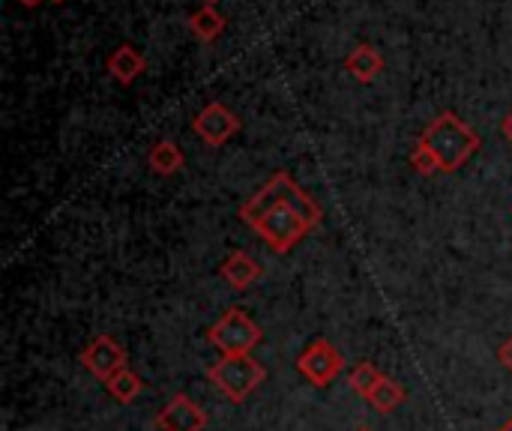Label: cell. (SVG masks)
<instances>
[{
    "mask_svg": "<svg viewBox=\"0 0 512 431\" xmlns=\"http://www.w3.org/2000/svg\"><path fill=\"white\" fill-rule=\"evenodd\" d=\"M156 429L159 431H204L207 429V414L198 402H192L186 393H177L168 399V405L156 414Z\"/></svg>",
    "mask_w": 512,
    "mask_h": 431,
    "instance_id": "cell-8",
    "label": "cell"
},
{
    "mask_svg": "<svg viewBox=\"0 0 512 431\" xmlns=\"http://www.w3.org/2000/svg\"><path fill=\"white\" fill-rule=\"evenodd\" d=\"M354 431H372L369 426H360V429H354Z\"/></svg>",
    "mask_w": 512,
    "mask_h": 431,
    "instance_id": "cell-22",
    "label": "cell"
},
{
    "mask_svg": "<svg viewBox=\"0 0 512 431\" xmlns=\"http://www.w3.org/2000/svg\"><path fill=\"white\" fill-rule=\"evenodd\" d=\"M420 141L432 150V156L438 159V165H441L444 174L459 171V168L480 150V144H483L480 135H477L459 114H453V111L438 114V117L426 126V132H423Z\"/></svg>",
    "mask_w": 512,
    "mask_h": 431,
    "instance_id": "cell-2",
    "label": "cell"
},
{
    "mask_svg": "<svg viewBox=\"0 0 512 431\" xmlns=\"http://www.w3.org/2000/svg\"><path fill=\"white\" fill-rule=\"evenodd\" d=\"M240 117L228 108V105H222V102H207L201 111H198V117L192 120V129H195V135L204 141V144H210V147H222L228 138H234L237 132H240Z\"/></svg>",
    "mask_w": 512,
    "mask_h": 431,
    "instance_id": "cell-6",
    "label": "cell"
},
{
    "mask_svg": "<svg viewBox=\"0 0 512 431\" xmlns=\"http://www.w3.org/2000/svg\"><path fill=\"white\" fill-rule=\"evenodd\" d=\"M411 168H414L417 174H423V177H432V174L441 171L438 159L432 156V150H429L423 141H417V147L411 150Z\"/></svg>",
    "mask_w": 512,
    "mask_h": 431,
    "instance_id": "cell-17",
    "label": "cell"
},
{
    "mask_svg": "<svg viewBox=\"0 0 512 431\" xmlns=\"http://www.w3.org/2000/svg\"><path fill=\"white\" fill-rule=\"evenodd\" d=\"M207 378L228 402L240 405L267 381V369L252 354H222V360L207 369Z\"/></svg>",
    "mask_w": 512,
    "mask_h": 431,
    "instance_id": "cell-3",
    "label": "cell"
},
{
    "mask_svg": "<svg viewBox=\"0 0 512 431\" xmlns=\"http://www.w3.org/2000/svg\"><path fill=\"white\" fill-rule=\"evenodd\" d=\"M345 369V357L342 351H336V345H330L327 339H315L300 357H297V372L312 384V387H330Z\"/></svg>",
    "mask_w": 512,
    "mask_h": 431,
    "instance_id": "cell-5",
    "label": "cell"
},
{
    "mask_svg": "<svg viewBox=\"0 0 512 431\" xmlns=\"http://www.w3.org/2000/svg\"><path fill=\"white\" fill-rule=\"evenodd\" d=\"M381 369L378 366H372V363H357L351 372H348V387L357 393V396H363V399H369V393L381 384Z\"/></svg>",
    "mask_w": 512,
    "mask_h": 431,
    "instance_id": "cell-16",
    "label": "cell"
},
{
    "mask_svg": "<svg viewBox=\"0 0 512 431\" xmlns=\"http://www.w3.org/2000/svg\"><path fill=\"white\" fill-rule=\"evenodd\" d=\"M378 414H393L396 408H402V402H405V390L393 381V378H381V384L369 393V399H366Z\"/></svg>",
    "mask_w": 512,
    "mask_h": 431,
    "instance_id": "cell-15",
    "label": "cell"
},
{
    "mask_svg": "<svg viewBox=\"0 0 512 431\" xmlns=\"http://www.w3.org/2000/svg\"><path fill=\"white\" fill-rule=\"evenodd\" d=\"M189 30H192L201 42H210V39H216V36L225 30V15H222L216 6L204 3L198 12L189 15Z\"/></svg>",
    "mask_w": 512,
    "mask_h": 431,
    "instance_id": "cell-13",
    "label": "cell"
},
{
    "mask_svg": "<svg viewBox=\"0 0 512 431\" xmlns=\"http://www.w3.org/2000/svg\"><path fill=\"white\" fill-rule=\"evenodd\" d=\"M498 363L512 372V336L504 342V345H501V348H498Z\"/></svg>",
    "mask_w": 512,
    "mask_h": 431,
    "instance_id": "cell-18",
    "label": "cell"
},
{
    "mask_svg": "<svg viewBox=\"0 0 512 431\" xmlns=\"http://www.w3.org/2000/svg\"><path fill=\"white\" fill-rule=\"evenodd\" d=\"M264 333L261 327L237 306H231L210 330H207V342L213 348H219L222 354H252L261 345Z\"/></svg>",
    "mask_w": 512,
    "mask_h": 431,
    "instance_id": "cell-4",
    "label": "cell"
},
{
    "mask_svg": "<svg viewBox=\"0 0 512 431\" xmlns=\"http://www.w3.org/2000/svg\"><path fill=\"white\" fill-rule=\"evenodd\" d=\"M219 276L234 288V291H246L249 285H255L261 276H264V267L249 255V252H243V249H234L225 261H222V267H219Z\"/></svg>",
    "mask_w": 512,
    "mask_h": 431,
    "instance_id": "cell-9",
    "label": "cell"
},
{
    "mask_svg": "<svg viewBox=\"0 0 512 431\" xmlns=\"http://www.w3.org/2000/svg\"><path fill=\"white\" fill-rule=\"evenodd\" d=\"M105 390L111 393V399H114V402L129 405V402H135V399L141 396L144 381H141L132 369H123V372H117L114 378H108V381H105Z\"/></svg>",
    "mask_w": 512,
    "mask_h": 431,
    "instance_id": "cell-14",
    "label": "cell"
},
{
    "mask_svg": "<svg viewBox=\"0 0 512 431\" xmlns=\"http://www.w3.org/2000/svg\"><path fill=\"white\" fill-rule=\"evenodd\" d=\"M144 69H147L144 54H141L135 45H129V42L117 45V48L111 51V57H108V72H111V78H117L123 87H129Z\"/></svg>",
    "mask_w": 512,
    "mask_h": 431,
    "instance_id": "cell-10",
    "label": "cell"
},
{
    "mask_svg": "<svg viewBox=\"0 0 512 431\" xmlns=\"http://www.w3.org/2000/svg\"><path fill=\"white\" fill-rule=\"evenodd\" d=\"M81 366L96 378V381H108L114 378L117 372L126 369V351L111 339V336H96L84 351H81Z\"/></svg>",
    "mask_w": 512,
    "mask_h": 431,
    "instance_id": "cell-7",
    "label": "cell"
},
{
    "mask_svg": "<svg viewBox=\"0 0 512 431\" xmlns=\"http://www.w3.org/2000/svg\"><path fill=\"white\" fill-rule=\"evenodd\" d=\"M147 165H150L153 174L171 177V174H177L186 165V156H183V150L174 141H156L150 147V153H147Z\"/></svg>",
    "mask_w": 512,
    "mask_h": 431,
    "instance_id": "cell-12",
    "label": "cell"
},
{
    "mask_svg": "<svg viewBox=\"0 0 512 431\" xmlns=\"http://www.w3.org/2000/svg\"><path fill=\"white\" fill-rule=\"evenodd\" d=\"M345 69H348L360 84H372V81L381 75V69H384V57H381V51H378L375 45L360 42V45L345 57Z\"/></svg>",
    "mask_w": 512,
    "mask_h": 431,
    "instance_id": "cell-11",
    "label": "cell"
},
{
    "mask_svg": "<svg viewBox=\"0 0 512 431\" xmlns=\"http://www.w3.org/2000/svg\"><path fill=\"white\" fill-rule=\"evenodd\" d=\"M498 431H512V417H510V420H507V423H504V426H501V429H498Z\"/></svg>",
    "mask_w": 512,
    "mask_h": 431,
    "instance_id": "cell-21",
    "label": "cell"
},
{
    "mask_svg": "<svg viewBox=\"0 0 512 431\" xmlns=\"http://www.w3.org/2000/svg\"><path fill=\"white\" fill-rule=\"evenodd\" d=\"M207 3H210V6H216V0H207Z\"/></svg>",
    "mask_w": 512,
    "mask_h": 431,
    "instance_id": "cell-23",
    "label": "cell"
},
{
    "mask_svg": "<svg viewBox=\"0 0 512 431\" xmlns=\"http://www.w3.org/2000/svg\"><path fill=\"white\" fill-rule=\"evenodd\" d=\"M18 3H21L24 9H36V6H42L45 0H18Z\"/></svg>",
    "mask_w": 512,
    "mask_h": 431,
    "instance_id": "cell-20",
    "label": "cell"
},
{
    "mask_svg": "<svg viewBox=\"0 0 512 431\" xmlns=\"http://www.w3.org/2000/svg\"><path fill=\"white\" fill-rule=\"evenodd\" d=\"M501 132H504V138L512 144V111L504 117V123H501Z\"/></svg>",
    "mask_w": 512,
    "mask_h": 431,
    "instance_id": "cell-19",
    "label": "cell"
},
{
    "mask_svg": "<svg viewBox=\"0 0 512 431\" xmlns=\"http://www.w3.org/2000/svg\"><path fill=\"white\" fill-rule=\"evenodd\" d=\"M51 3H63V0H51Z\"/></svg>",
    "mask_w": 512,
    "mask_h": 431,
    "instance_id": "cell-24",
    "label": "cell"
},
{
    "mask_svg": "<svg viewBox=\"0 0 512 431\" xmlns=\"http://www.w3.org/2000/svg\"><path fill=\"white\" fill-rule=\"evenodd\" d=\"M321 207L288 171H276L243 207L240 219L264 237L276 255H288L312 228L321 225Z\"/></svg>",
    "mask_w": 512,
    "mask_h": 431,
    "instance_id": "cell-1",
    "label": "cell"
}]
</instances>
